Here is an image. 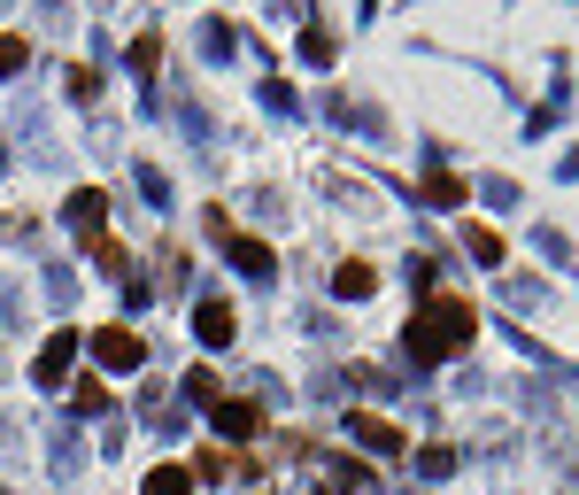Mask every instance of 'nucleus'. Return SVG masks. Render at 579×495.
Listing matches in <instances>:
<instances>
[{
  "instance_id": "obj_3",
  "label": "nucleus",
  "mask_w": 579,
  "mask_h": 495,
  "mask_svg": "<svg viewBox=\"0 0 579 495\" xmlns=\"http://www.w3.org/2000/svg\"><path fill=\"white\" fill-rule=\"evenodd\" d=\"M193 333H201V348H232V333H240V310L209 295V303L193 310Z\"/></svg>"
},
{
  "instance_id": "obj_7",
  "label": "nucleus",
  "mask_w": 579,
  "mask_h": 495,
  "mask_svg": "<svg viewBox=\"0 0 579 495\" xmlns=\"http://www.w3.org/2000/svg\"><path fill=\"white\" fill-rule=\"evenodd\" d=\"M217 434H224V442H256V434H263V410H256V403H217Z\"/></svg>"
},
{
  "instance_id": "obj_17",
  "label": "nucleus",
  "mask_w": 579,
  "mask_h": 495,
  "mask_svg": "<svg viewBox=\"0 0 579 495\" xmlns=\"http://www.w3.org/2000/svg\"><path fill=\"white\" fill-rule=\"evenodd\" d=\"M332 481H340V488H371V465H363V457H340Z\"/></svg>"
},
{
  "instance_id": "obj_1",
  "label": "nucleus",
  "mask_w": 579,
  "mask_h": 495,
  "mask_svg": "<svg viewBox=\"0 0 579 495\" xmlns=\"http://www.w3.org/2000/svg\"><path fill=\"white\" fill-rule=\"evenodd\" d=\"M471 333H479L471 303H463V295H433V303L402 326V340H410V364H440V356L471 348Z\"/></svg>"
},
{
  "instance_id": "obj_20",
  "label": "nucleus",
  "mask_w": 579,
  "mask_h": 495,
  "mask_svg": "<svg viewBox=\"0 0 579 495\" xmlns=\"http://www.w3.org/2000/svg\"><path fill=\"white\" fill-rule=\"evenodd\" d=\"M23 62H31V47H23L16 31H0V70H23Z\"/></svg>"
},
{
  "instance_id": "obj_9",
  "label": "nucleus",
  "mask_w": 579,
  "mask_h": 495,
  "mask_svg": "<svg viewBox=\"0 0 579 495\" xmlns=\"http://www.w3.org/2000/svg\"><path fill=\"white\" fill-rule=\"evenodd\" d=\"M371 287H379V271H371V264H340V271H332V295H340V303H363Z\"/></svg>"
},
{
  "instance_id": "obj_19",
  "label": "nucleus",
  "mask_w": 579,
  "mask_h": 495,
  "mask_svg": "<svg viewBox=\"0 0 579 495\" xmlns=\"http://www.w3.org/2000/svg\"><path fill=\"white\" fill-rule=\"evenodd\" d=\"M78 410H86V418L109 410V387H101V379H78Z\"/></svg>"
},
{
  "instance_id": "obj_8",
  "label": "nucleus",
  "mask_w": 579,
  "mask_h": 495,
  "mask_svg": "<svg viewBox=\"0 0 579 495\" xmlns=\"http://www.w3.org/2000/svg\"><path fill=\"white\" fill-rule=\"evenodd\" d=\"M224 256H232V271H248V279H263V271H271V248H263V240H248V232H232V240H224Z\"/></svg>"
},
{
  "instance_id": "obj_14",
  "label": "nucleus",
  "mask_w": 579,
  "mask_h": 495,
  "mask_svg": "<svg viewBox=\"0 0 579 495\" xmlns=\"http://www.w3.org/2000/svg\"><path fill=\"white\" fill-rule=\"evenodd\" d=\"M426 201H433V209H456V201H463V186H456L448 170H433V178H426Z\"/></svg>"
},
{
  "instance_id": "obj_11",
  "label": "nucleus",
  "mask_w": 579,
  "mask_h": 495,
  "mask_svg": "<svg viewBox=\"0 0 579 495\" xmlns=\"http://www.w3.org/2000/svg\"><path fill=\"white\" fill-rule=\"evenodd\" d=\"M86 256H93V264H101L109 279H124V271H132V256H124V240H109V232H101V240H86Z\"/></svg>"
},
{
  "instance_id": "obj_4",
  "label": "nucleus",
  "mask_w": 579,
  "mask_h": 495,
  "mask_svg": "<svg viewBox=\"0 0 579 495\" xmlns=\"http://www.w3.org/2000/svg\"><path fill=\"white\" fill-rule=\"evenodd\" d=\"M348 434H356L363 449H379V457H402V449H410V442H402L387 418H371V410H348Z\"/></svg>"
},
{
  "instance_id": "obj_12",
  "label": "nucleus",
  "mask_w": 579,
  "mask_h": 495,
  "mask_svg": "<svg viewBox=\"0 0 579 495\" xmlns=\"http://www.w3.org/2000/svg\"><path fill=\"white\" fill-rule=\"evenodd\" d=\"M232 465H240V457H232V449H224V442H209V449H201V457H193V465H186V473H193V481H224V473H232Z\"/></svg>"
},
{
  "instance_id": "obj_10",
  "label": "nucleus",
  "mask_w": 579,
  "mask_h": 495,
  "mask_svg": "<svg viewBox=\"0 0 579 495\" xmlns=\"http://www.w3.org/2000/svg\"><path fill=\"white\" fill-rule=\"evenodd\" d=\"M140 495H193V473H186V465H154L140 481Z\"/></svg>"
},
{
  "instance_id": "obj_6",
  "label": "nucleus",
  "mask_w": 579,
  "mask_h": 495,
  "mask_svg": "<svg viewBox=\"0 0 579 495\" xmlns=\"http://www.w3.org/2000/svg\"><path fill=\"white\" fill-rule=\"evenodd\" d=\"M70 225H78V240H101L109 232V194H93V186L70 194Z\"/></svg>"
},
{
  "instance_id": "obj_18",
  "label": "nucleus",
  "mask_w": 579,
  "mask_h": 495,
  "mask_svg": "<svg viewBox=\"0 0 579 495\" xmlns=\"http://www.w3.org/2000/svg\"><path fill=\"white\" fill-rule=\"evenodd\" d=\"M154 62H162V39L140 31V39H132V70H154Z\"/></svg>"
},
{
  "instance_id": "obj_2",
  "label": "nucleus",
  "mask_w": 579,
  "mask_h": 495,
  "mask_svg": "<svg viewBox=\"0 0 579 495\" xmlns=\"http://www.w3.org/2000/svg\"><path fill=\"white\" fill-rule=\"evenodd\" d=\"M93 356H101V372H140L147 340L132 326H101V333H93Z\"/></svg>"
},
{
  "instance_id": "obj_5",
  "label": "nucleus",
  "mask_w": 579,
  "mask_h": 495,
  "mask_svg": "<svg viewBox=\"0 0 579 495\" xmlns=\"http://www.w3.org/2000/svg\"><path fill=\"white\" fill-rule=\"evenodd\" d=\"M70 356H78V333H47V348H39V387H62L70 379Z\"/></svg>"
},
{
  "instance_id": "obj_16",
  "label": "nucleus",
  "mask_w": 579,
  "mask_h": 495,
  "mask_svg": "<svg viewBox=\"0 0 579 495\" xmlns=\"http://www.w3.org/2000/svg\"><path fill=\"white\" fill-rule=\"evenodd\" d=\"M301 55H309V62H332V31L309 23V31H301Z\"/></svg>"
},
{
  "instance_id": "obj_13",
  "label": "nucleus",
  "mask_w": 579,
  "mask_h": 495,
  "mask_svg": "<svg viewBox=\"0 0 579 495\" xmlns=\"http://www.w3.org/2000/svg\"><path fill=\"white\" fill-rule=\"evenodd\" d=\"M463 248H471L479 264H502V232H495V225H471V232H463Z\"/></svg>"
},
{
  "instance_id": "obj_15",
  "label": "nucleus",
  "mask_w": 579,
  "mask_h": 495,
  "mask_svg": "<svg viewBox=\"0 0 579 495\" xmlns=\"http://www.w3.org/2000/svg\"><path fill=\"white\" fill-rule=\"evenodd\" d=\"M418 465H426L433 481H448V473H456V449H448V442H426V457H418Z\"/></svg>"
},
{
  "instance_id": "obj_21",
  "label": "nucleus",
  "mask_w": 579,
  "mask_h": 495,
  "mask_svg": "<svg viewBox=\"0 0 579 495\" xmlns=\"http://www.w3.org/2000/svg\"><path fill=\"white\" fill-rule=\"evenodd\" d=\"M186 387H193V403H209V410H217V372H209V364H201V372H193Z\"/></svg>"
}]
</instances>
